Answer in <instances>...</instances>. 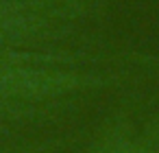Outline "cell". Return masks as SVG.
Returning <instances> with one entry per match:
<instances>
[{
  "mask_svg": "<svg viewBox=\"0 0 159 153\" xmlns=\"http://www.w3.org/2000/svg\"><path fill=\"white\" fill-rule=\"evenodd\" d=\"M89 153H159V122L120 118L98 136Z\"/></svg>",
  "mask_w": 159,
  "mask_h": 153,
  "instance_id": "cell-1",
  "label": "cell"
},
{
  "mask_svg": "<svg viewBox=\"0 0 159 153\" xmlns=\"http://www.w3.org/2000/svg\"><path fill=\"white\" fill-rule=\"evenodd\" d=\"M0 153H39V149H7Z\"/></svg>",
  "mask_w": 159,
  "mask_h": 153,
  "instance_id": "cell-2",
  "label": "cell"
}]
</instances>
